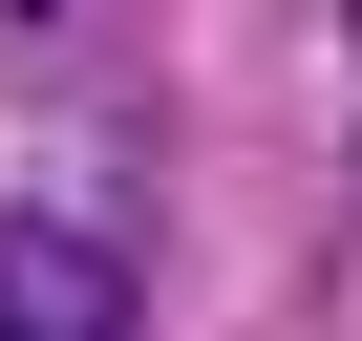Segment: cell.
I'll return each mask as SVG.
<instances>
[{"label": "cell", "mask_w": 362, "mask_h": 341, "mask_svg": "<svg viewBox=\"0 0 362 341\" xmlns=\"http://www.w3.org/2000/svg\"><path fill=\"white\" fill-rule=\"evenodd\" d=\"M0 341H149V299L86 214H0Z\"/></svg>", "instance_id": "cell-1"}]
</instances>
